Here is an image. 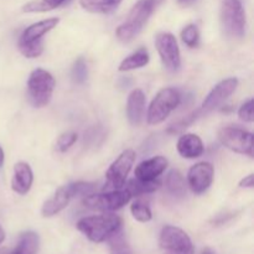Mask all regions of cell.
Masks as SVG:
<instances>
[{"label":"cell","mask_w":254,"mask_h":254,"mask_svg":"<svg viewBox=\"0 0 254 254\" xmlns=\"http://www.w3.org/2000/svg\"><path fill=\"white\" fill-rule=\"evenodd\" d=\"M88 77V67L83 57H78L72 67V78L77 84H83Z\"/></svg>","instance_id":"28"},{"label":"cell","mask_w":254,"mask_h":254,"mask_svg":"<svg viewBox=\"0 0 254 254\" xmlns=\"http://www.w3.org/2000/svg\"><path fill=\"white\" fill-rule=\"evenodd\" d=\"M71 0H34L22 6L24 12H45L67 5Z\"/></svg>","instance_id":"23"},{"label":"cell","mask_w":254,"mask_h":254,"mask_svg":"<svg viewBox=\"0 0 254 254\" xmlns=\"http://www.w3.org/2000/svg\"><path fill=\"white\" fill-rule=\"evenodd\" d=\"M135 161V151L131 149H127L121 155L112 163L106 173L107 185L113 188L114 190H119L126 185L127 178L130 173L131 168Z\"/></svg>","instance_id":"11"},{"label":"cell","mask_w":254,"mask_h":254,"mask_svg":"<svg viewBox=\"0 0 254 254\" xmlns=\"http://www.w3.org/2000/svg\"><path fill=\"white\" fill-rule=\"evenodd\" d=\"M181 39H183L184 44L188 45L189 47H196L200 41V34H198V29L196 25L190 24L186 27H184L181 31Z\"/></svg>","instance_id":"29"},{"label":"cell","mask_w":254,"mask_h":254,"mask_svg":"<svg viewBox=\"0 0 254 254\" xmlns=\"http://www.w3.org/2000/svg\"><path fill=\"white\" fill-rule=\"evenodd\" d=\"M253 108H254V102L253 99H248L247 102L242 104V107L238 111V117H240L241 121L247 122V123H252L254 121V113H253Z\"/></svg>","instance_id":"31"},{"label":"cell","mask_w":254,"mask_h":254,"mask_svg":"<svg viewBox=\"0 0 254 254\" xmlns=\"http://www.w3.org/2000/svg\"><path fill=\"white\" fill-rule=\"evenodd\" d=\"M149 52L145 47H141V49L136 50L133 54H130L129 56H127L123 61L119 64L118 69L121 72H127L131 71V69L141 68V67L146 66L149 64Z\"/></svg>","instance_id":"19"},{"label":"cell","mask_w":254,"mask_h":254,"mask_svg":"<svg viewBox=\"0 0 254 254\" xmlns=\"http://www.w3.org/2000/svg\"><path fill=\"white\" fill-rule=\"evenodd\" d=\"M165 189L170 196L175 198H184L186 196V184L180 171H169L165 178Z\"/></svg>","instance_id":"20"},{"label":"cell","mask_w":254,"mask_h":254,"mask_svg":"<svg viewBox=\"0 0 254 254\" xmlns=\"http://www.w3.org/2000/svg\"><path fill=\"white\" fill-rule=\"evenodd\" d=\"M131 195L127 189H119V190L107 191L102 193H91L84 196L82 203L91 210L97 211H117L126 206L130 201Z\"/></svg>","instance_id":"8"},{"label":"cell","mask_w":254,"mask_h":254,"mask_svg":"<svg viewBox=\"0 0 254 254\" xmlns=\"http://www.w3.org/2000/svg\"><path fill=\"white\" fill-rule=\"evenodd\" d=\"M168 159L158 155L154 158L144 160L135 168L134 175L135 179L143 181H154L166 170L168 168Z\"/></svg>","instance_id":"14"},{"label":"cell","mask_w":254,"mask_h":254,"mask_svg":"<svg viewBox=\"0 0 254 254\" xmlns=\"http://www.w3.org/2000/svg\"><path fill=\"white\" fill-rule=\"evenodd\" d=\"M77 139H78V135L76 133H73V131H66V133L61 134L56 141L57 151H60V153H66L76 143Z\"/></svg>","instance_id":"30"},{"label":"cell","mask_w":254,"mask_h":254,"mask_svg":"<svg viewBox=\"0 0 254 254\" xmlns=\"http://www.w3.org/2000/svg\"><path fill=\"white\" fill-rule=\"evenodd\" d=\"M4 159H5L4 150H2V148H1V146H0V168H1V166L4 165Z\"/></svg>","instance_id":"34"},{"label":"cell","mask_w":254,"mask_h":254,"mask_svg":"<svg viewBox=\"0 0 254 254\" xmlns=\"http://www.w3.org/2000/svg\"><path fill=\"white\" fill-rule=\"evenodd\" d=\"M213 176H215V169L211 163L201 161L195 164L188 173V183L191 191L196 195H201L208 190L212 185Z\"/></svg>","instance_id":"12"},{"label":"cell","mask_w":254,"mask_h":254,"mask_svg":"<svg viewBox=\"0 0 254 254\" xmlns=\"http://www.w3.org/2000/svg\"><path fill=\"white\" fill-rule=\"evenodd\" d=\"M34 181V174L31 168L25 161H19L14 166V174L11 179V189L17 195H26L30 191Z\"/></svg>","instance_id":"16"},{"label":"cell","mask_w":254,"mask_h":254,"mask_svg":"<svg viewBox=\"0 0 254 254\" xmlns=\"http://www.w3.org/2000/svg\"><path fill=\"white\" fill-rule=\"evenodd\" d=\"M156 0H138L129 11L123 24L116 30L119 41L129 42L144 29L149 17L155 9Z\"/></svg>","instance_id":"3"},{"label":"cell","mask_w":254,"mask_h":254,"mask_svg":"<svg viewBox=\"0 0 254 254\" xmlns=\"http://www.w3.org/2000/svg\"><path fill=\"white\" fill-rule=\"evenodd\" d=\"M195 1V0H179V2H180V4H183V5H189V4H191V2H193Z\"/></svg>","instance_id":"37"},{"label":"cell","mask_w":254,"mask_h":254,"mask_svg":"<svg viewBox=\"0 0 254 254\" xmlns=\"http://www.w3.org/2000/svg\"><path fill=\"white\" fill-rule=\"evenodd\" d=\"M130 212L131 215H133V217L141 223L149 222V221H151V218H153V213H151L150 207H149L148 203L140 200L134 201V202L131 203Z\"/></svg>","instance_id":"26"},{"label":"cell","mask_w":254,"mask_h":254,"mask_svg":"<svg viewBox=\"0 0 254 254\" xmlns=\"http://www.w3.org/2000/svg\"><path fill=\"white\" fill-rule=\"evenodd\" d=\"M254 178H253V174H250L248 176H246L245 179H242L240 183L241 188H245V189H253V183H254Z\"/></svg>","instance_id":"33"},{"label":"cell","mask_w":254,"mask_h":254,"mask_svg":"<svg viewBox=\"0 0 254 254\" xmlns=\"http://www.w3.org/2000/svg\"><path fill=\"white\" fill-rule=\"evenodd\" d=\"M221 26L227 36L241 39L246 35V12L241 0H223L220 12Z\"/></svg>","instance_id":"5"},{"label":"cell","mask_w":254,"mask_h":254,"mask_svg":"<svg viewBox=\"0 0 254 254\" xmlns=\"http://www.w3.org/2000/svg\"><path fill=\"white\" fill-rule=\"evenodd\" d=\"M122 1L123 0H79V5L93 14H111Z\"/></svg>","instance_id":"21"},{"label":"cell","mask_w":254,"mask_h":254,"mask_svg":"<svg viewBox=\"0 0 254 254\" xmlns=\"http://www.w3.org/2000/svg\"><path fill=\"white\" fill-rule=\"evenodd\" d=\"M238 87V79L235 77H231V78H226L223 81L218 82L212 89H211L210 93L207 94V97L203 101L202 107H201V112H211L213 109L218 108L223 102L227 101Z\"/></svg>","instance_id":"13"},{"label":"cell","mask_w":254,"mask_h":254,"mask_svg":"<svg viewBox=\"0 0 254 254\" xmlns=\"http://www.w3.org/2000/svg\"><path fill=\"white\" fill-rule=\"evenodd\" d=\"M163 254H193L192 241L188 233L175 226H165L159 237Z\"/></svg>","instance_id":"7"},{"label":"cell","mask_w":254,"mask_h":254,"mask_svg":"<svg viewBox=\"0 0 254 254\" xmlns=\"http://www.w3.org/2000/svg\"><path fill=\"white\" fill-rule=\"evenodd\" d=\"M145 94L141 89L136 88L130 92L127 99V117L131 126L138 127L145 116Z\"/></svg>","instance_id":"15"},{"label":"cell","mask_w":254,"mask_h":254,"mask_svg":"<svg viewBox=\"0 0 254 254\" xmlns=\"http://www.w3.org/2000/svg\"><path fill=\"white\" fill-rule=\"evenodd\" d=\"M4 240H5V232H4V230L1 228V226H0V245L4 242Z\"/></svg>","instance_id":"35"},{"label":"cell","mask_w":254,"mask_h":254,"mask_svg":"<svg viewBox=\"0 0 254 254\" xmlns=\"http://www.w3.org/2000/svg\"><path fill=\"white\" fill-rule=\"evenodd\" d=\"M176 149L183 158L196 159L202 155L203 143L200 136L196 135V134H184L179 138Z\"/></svg>","instance_id":"18"},{"label":"cell","mask_w":254,"mask_h":254,"mask_svg":"<svg viewBox=\"0 0 254 254\" xmlns=\"http://www.w3.org/2000/svg\"><path fill=\"white\" fill-rule=\"evenodd\" d=\"M201 113H202V112H201V109L193 112V113H191L190 116L185 117V118L181 119V121H179L176 124H174V126L171 127L170 129H169V131H174V133H178V131H180V130H183V129L188 128V127L190 126V124L192 123L193 121H196V119H197V117H200Z\"/></svg>","instance_id":"32"},{"label":"cell","mask_w":254,"mask_h":254,"mask_svg":"<svg viewBox=\"0 0 254 254\" xmlns=\"http://www.w3.org/2000/svg\"><path fill=\"white\" fill-rule=\"evenodd\" d=\"M221 144L242 155L253 156V134L236 127H225L218 131Z\"/></svg>","instance_id":"9"},{"label":"cell","mask_w":254,"mask_h":254,"mask_svg":"<svg viewBox=\"0 0 254 254\" xmlns=\"http://www.w3.org/2000/svg\"><path fill=\"white\" fill-rule=\"evenodd\" d=\"M69 192H71L72 198L77 197V196H88L94 192L96 190V184L93 183H84V181H77V183L68 184Z\"/></svg>","instance_id":"27"},{"label":"cell","mask_w":254,"mask_h":254,"mask_svg":"<svg viewBox=\"0 0 254 254\" xmlns=\"http://www.w3.org/2000/svg\"><path fill=\"white\" fill-rule=\"evenodd\" d=\"M59 17H49L30 25L22 31L17 41V49L26 59H36L44 52L42 36L59 25Z\"/></svg>","instance_id":"2"},{"label":"cell","mask_w":254,"mask_h":254,"mask_svg":"<svg viewBox=\"0 0 254 254\" xmlns=\"http://www.w3.org/2000/svg\"><path fill=\"white\" fill-rule=\"evenodd\" d=\"M77 230L91 242L102 243L122 228L121 217L112 213L83 217L77 222Z\"/></svg>","instance_id":"1"},{"label":"cell","mask_w":254,"mask_h":254,"mask_svg":"<svg viewBox=\"0 0 254 254\" xmlns=\"http://www.w3.org/2000/svg\"><path fill=\"white\" fill-rule=\"evenodd\" d=\"M155 46L164 68L169 72L179 71L181 55L176 37L170 32H159L155 36Z\"/></svg>","instance_id":"10"},{"label":"cell","mask_w":254,"mask_h":254,"mask_svg":"<svg viewBox=\"0 0 254 254\" xmlns=\"http://www.w3.org/2000/svg\"><path fill=\"white\" fill-rule=\"evenodd\" d=\"M39 245L40 240L37 233L27 231V232L21 233L16 247L10 254H36L37 250H39Z\"/></svg>","instance_id":"22"},{"label":"cell","mask_w":254,"mask_h":254,"mask_svg":"<svg viewBox=\"0 0 254 254\" xmlns=\"http://www.w3.org/2000/svg\"><path fill=\"white\" fill-rule=\"evenodd\" d=\"M200 254H216V253L213 252L211 248H205V250H202V252H201Z\"/></svg>","instance_id":"36"},{"label":"cell","mask_w":254,"mask_h":254,"mask_svg":"<svg viewBox=\"0 0 254 254\" xmlns=\"http://www.w3.org/2000/svg\"><path fill=\"white\" fill-rule=\"evenodd\" d=\"M55 84L54 76L49 71L42 68L34 69L27 79V97L30 103L36 108L47 106L52 98Z\"/></svg>","instance_id":"4"},{"label":"cell","mask_w":254,"mask_h":254,"mask_svg":"<svg viewBox=\"0 0 254 254\" xmlns=\"http://www.w3.org/2000/svg\"><path fill=\"white\" fill-rule=\"evenodd\" d=\"M107 241L109 242L111 254H131L130 246H129L122 228L113 233Z\"/></svg>","instance_id":"25"},{"label":"cell","mask_w":254,"mask_h":254,"mask_svg":"<svg viewBox=\"0 0 254 254\" xmlns=\"http://www.w3.org/2000/svg\"><path fill=\"white\" fill-rule=\"evenodd\" d=\"M71 198L72 195L71 192H69L68 186L66 185L57 189V191L54 193V196H52L51 198H49L47 201H45V203L42 205V216H44V217H52V216H56L57 213L64 211V208L68 206Z\"/></svg>","instance_id":"17"},{"label":"cell","mask_w":254,"mask_h":254,"mask_svg":"<svg viewBox=\"0 0 254 254\" xmlns=\"http://www.w3.org/2000/svg\"><path fill=\"white\" fill-rule=\"evenodd\" d=\"M181 102V96L175 88L166 87L160 89L151 101L148 108L146 121L150 126L163 123L173 111H175Z\"/></svg>","instance_id":"6"},{"label":"cell","mask_w":254,"mask_h":254,"mask_svg":"<svg viewBox=\"0 0 254 254\" xmlns=\"http://www.w3.org/2000/svg\"><path fill=\"white\" fill-rule=\"evenodd\" d=\"M159 186H160V183L158 181V179L154 181H143L134 179V180L129 181L126 189L130 192L131 197H133V196H140L154 192V191L158 190Z\"/></svg>","instance_id":"24"}]
</instances>
